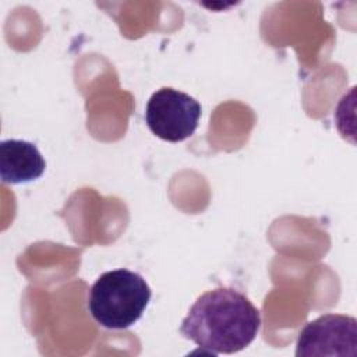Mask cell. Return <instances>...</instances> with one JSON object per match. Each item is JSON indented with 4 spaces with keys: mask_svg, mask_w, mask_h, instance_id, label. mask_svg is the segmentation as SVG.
I'll return each mask as SVG.
<instances>
[{
    "mask_svg": "<svg viewBox=\"0 0 357 357\" xmlns=\"http://www.w3.org/2000/svg\"><path fill=\"white\" fill-rule=\"evenodd\" d=\"M45 169L46 162L35 144L14 138L0 142V176L3 183H29L39 178Z\"/></svg>",
    "mask_w": 357,
    "mask_h": 357,
    "instance_id": "obj_5",
    "label": "cell"
},
{
    "mask_svg": "<svg viewBox=\"0 0 357 357\" xmlns=\"http://www.w3.org/2000/svg\"><path fill=\"white\" fill-rule=\"evenodd\" d=\"M297 357H356L357 321L342 314H325L305 324L296 342Z\"/></svg>",
    "mask_w": 357,
    "mask_h": 357,
    "instance_id": "obj_4",
    "label": "cell"
},
{
    "mask_svg": "<svg viewBox=\"0 0 357 357\" xmlns=\"http://www.w3.org/2000/svg\"><path fill=\"white\" fill-rule=\"evenodd\" d=\"M261 314L247 296L230 287L202 293L181 321L180 333L202 351L233 354L252 343Z\"/></svg>",
    "mask_w": 357,
    "mask_h": 357,
    "instance_id": "obj_1",
    "label": "cell"
},
{
    "mask_svg": "<svg viewBox=\"0 0 357 357\" xmlns=\"http://www.w3.org/2000/svg\"><path fill=\"white\" fill-rule=\"evenodd\" d=\"M151 289L138 273L124 268L102 273L88 293V311L103 328L127 329L144 314Z\"/></svg>",
    "mask_w": 357,
    "mask_h": 357,
    "instance_id": "obj_2",
    "label": "cell"
},
{
    "mask_svg": "<svg viewBox=\"0 0 357 357\" xmlns=\"http://www.w3.org/2000/svg\"><path fill=\"white\" fill-rule=\"evenodd\" d=\"M201 117V105L192 96L174 88H160L152 93L145 107V121L160 139L181 142L190 138Z\"/></svg>",
    "mask_w": 357,
    "mask_h": 357,
    "instance_id": "obj_3",
    "label": "cell"
}]
</instances>
